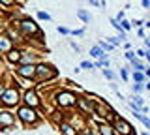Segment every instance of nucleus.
<instances>
[{"instance_id":"obj_1","label":"nucleus","mask_w":150,"mask_h":135,"mask_svg":"<svg viewBox=\"0 0 150 135\" xmlns=\"http://www.w3.org/2000/svg\"><path fill=\"white\" fill-rule=\"evenodd\" d=\"M19 101V94L15 88H10V90H2V103L4 105H15Z\"/></svg>"},{"instance_id":"obj_2","label":"nucleus","mask_w":150,"mask_h":135,"mask_svg":"<svg viewBox=\"0 0 150 135\" xmlns=\"http://www.w3.org/2000/svg\"><path fill=\"white\" fill-rule=\"evenodd\" d=\"M19 118H21L23 122H26V124H30V122H36V113H34V109L32 107H21V109H19Z\"/></svg>"},{"instance_id":"obj_3","label":"nucleus","mask_w":150,"mask_h":135,"mask_svg":"<svg viewBox=\"0 0 150 135\" xmlns=\"http://www.w3.org/2000/svg\"><path fill=\"white\" fill-rule=\"evenodd\" d=\"M36 75H38V79H53L54 75H56V71L54 70H51V66H45V64H41V66H38V71H36Z\"/></svg>"},{"instance_id":"obj_4","label":"nucleus","mask_w":150,"mask_h":135,"mask_svg":"<svg viewBox=\"0 0 150 135\" xmlns=\"http://www.w3.org/2000/svg\"><path fill=\"white\" fill-rule=\"evenodd\" d=\"M36 71H38V66H32V64H25V66H21V68L17 70V73L21 75V77L32 79L34 75H36Z\"/></svg>"},{"instance_id":"obj_5","label":"nucleus","mask_w":150,"mask_h":135,"mask_svg":"<svg viewBox=\"0 0 150 135\" xmlns=\"http://www.w3.org/2000/svg\"><path fill=\"white\" fill-rule=\"evenodd\" d=\"M56 101H58V105L68 107V105H73V103H75V96L69 94V92H60L56 96Z\"/></svg>"},{"instance_id":"obj_6","label":"nucleus","mask_w":150,"mask_h":135,"mask_svg":"<svg viewBox=\"0 0 150 135\" xmlns=\"http://www.w3.org/2000/svg\"><path fill=\"white\" fill-rule=\"evenodd\" d=\"M0 122H2V129H8L10 126L15 124V118L11 116V113H8V111H2V113H0Z\"/></svg>"},{"instance_id":"obj_7","label":"nucleus","mask_w":150,"mask_h":135,"mask_svg":"<svg viewBox=\"0 0 150 135\" xmlns=\"http://www.w3.org/2000/svg\"><path fill=\"white\" fill-rule=\"evenodd\" d=\"M114 126H116V129H118V132H120L122 135H131V132H133V129H131V126H129L126 120H122V118H116Z\"/></svg>"},{"instance_id":"obj_8","label":"nucleus","mask_w":150,"mask_h":135,"mask_svg":"<svg viewBox=\"0 0 150 135\" xmlns=\"http://www.w3.org/2000/svg\"><path fill=\"white\" fill-rule=\"evenodd\" d=\"M21 28L25 30L26 34H38V32H39L38 26H36V23L30 21V19H25V21H21Z\"/></svg>"},{"instance_id":"obj_9","label":"nucleus","mask_w":150,"mask_h":135,"mask_svg":"<svg viewBox=\"0 0 150 135\" xmlns=\"http://www.w3.org/2000/svg\"><path fill=\"white\" fill-rule=\"evenodd\" d=\"M25 101H26V105H28V107H36V105H39L38 96L32 92V90H28V92L25 94Z\"/></svg>"},{"instance_id":"obj_10","label":"nucleus","mask_w":150,"mask_h":135,"mask_svg":"<svg viewBox=\"0 0 150 135\" xmlns=\"http://www.w3.org/2000/svg\"><path fill=\"white\" fill-rule=\"evenodd\" d=\"M6 56H8V60H10V62H19V60H23L21 51H17V49H11L10 53H6Z\"/></svg>"},{"instance_id":"obj_11","label":"nucleus","mask_w":150,"mask_h":135,"mask_svg":"<svg viewBox=\"0 0 150 135\" xmlns=\"http://www.w3.org/2000/svg\"><path fill=\"white\" fill-rule=\"evenodd\" d=\"M0 49H2V53H10V39L6 38V36H2L0 38Z\"/></svg>"},{"instance_id":"obj_12","label":"nucleus","mask_w":150,"mask_h":135,"mask_svg":"<svg viewBox=\"0 0 150 135\" xmlns=\"http://www.w3.org/2000/svg\"><path fill=\"white\" fill-rule=\"evenodd\" d=\"M90 54H92V56H96V58H103L105 56V53H103V49H101L100 45H96V47H92V49H90Z\"/></svg>"},{"instance_id":"obj_13","label":"nucleus","mask_w":150,"mask_h":135,"mask_svg":"<svg viewBox=\"0 0 150 135\" xmlns=\"http://www.w3.org/2000/svg\"><path fill=\"white\" fill-rule=\"evenodd\" d=\"M77 103H79V107H81L83 111H85V113H90V103L85 100V98H79L77 100Z\"/></svg>"},{"instance_id":"obj_14","label":"nucleus","mask_w":150,"mask_h":135,"mask_svg":"<svg viewBox=\"0 0 150 135\" xmlns=\"http://www.w3.org/2000/svg\"><path fill=\"white\" fill-rule=\"evenodd\" d=\"M133 114H135V116H137V118H139V120H141V122H143V124H144V126H147V128H150V120H148V118H147V116H144V114H141V111H133Z\"/></svg>"},{"instance_id":"obj_15","label":"nucleus","mask_w":150,"mask_h":135,"mask_svg":"<svg viewBox=\"0 0 150 135\" xmlns=\"http://www.w3.org/2000/svg\"><path fill=\"white\" fill-rule=\"evenodd\" d=\"M60 129H62V133H64V135H75V129L69 124H62Z\"/></svg>"},{"instance_id":"obj_16","label":"nucleus","mask_w":150,"mask_h":135,"mask_svg":"<svg viewBox=\"0 0 150 135\" xmlns=\"http://www.w3.org/2000/svg\"><path fill=\"white\" fill-rule=\"evenodd\" d=\"M77 17L81 19V21H85V23H90V15L86 13L85 10H77Z\"/></svg>"},{"instance_id":"obj_17","label":"nucleus","mask_w":150,"mask_h":135,"mask_svg":"<svg viewBox=\"0 0 150 135\" xmlns=\"http://www.w3.org/2000/svg\"><path fill=\"white\" fill-rule=\"evenodd\" d=\"M111 25H113L114 28L118 30V34H120V39H124V38H126V32L120 28V25H118V21H116V19H111Z\"/></svg>"},{"instance_id":"obj_18","label":"nucleus","mask_w":150,"mask_h":135,"mask_svg":"<svg viewBox=\"0 0 150 135\" xmlns=\"http://www.w3.org/2000/svg\"><path fill=\"white\" fill-rule=\"evenodd\" d=\"M100 129H101V135H114V132H113V128H111V126H107V124H103V126H100Z\"/></svg>"},{"instance_id":"obj_19","label":"nucleus","mask_w":150,"mask_h":135,"mask_svg":"<svg viewBox=\"0 0 150 135\" xmlns=\"http://www.w3.org/2000/svg\"><path fill=\"white\" fill-rule=\"evenodd\" d=\"M131 64H133V68H135V70H137V71H143V70H144V66H143V64H141V62H139V60H135V58H133V60H131Z\"/></svg>"},{"instance_id":"obj_20","label":"nucleus","mask_w":150,"mask_h":135,"mask_svg":"<svg viewBox=\"0 0 150 135\" xmlns=\"http://www.w3.org/2000/svg\"><path fill=\"white\" fill-rule=\"evenodd\" d=\"M100 47H101V49H103V51H113V43H105V41H100Z\"/></svg>"},{"instance_id":"obj_21","label":"nucleus","mask_w":150,"mask_h":135,"mask_svg":"<svg viewBox=\"0 0 150 135\" xmlns=\"http://www.w3.org/2000/svg\"><path fill=\"white\" fill-rule=\"evenodd\" d=\"M38 17L41 19V21H51V15H49V13H45V11H39Z\"/></svg>"},{"instance_id":"obj_22","label":"nucleus","mask_w":150,"mask_h":135,"mask_svg":"<svg viewBox=\"0 0 150 135\" xmlns=\"http://www.w3.org/2000/svg\"><path fill=\"white\" fill-rule=\"evenodd\" d=\"M98 66H101L105 70V68H109V60L107 58H100V62H98Z\"/></svg>"},{"instance_id":"obj_23","label":"nucleus","mask_w":150,"mask_h":135,"mask_svg":"<svg viewBox=\"0 0 150 135\" xmlns=\"http://www.w3.org/2000/svg\"><path fill=\"white\" fill-rule=\"evenodd\" d=\"M133 79H135L137 83H141V81H143V79H144V75L141 73V71H137V73H133Z\"/></svg>"},{"instance_id":"obj_24","label":"nucleus","mask_w":150,"mask_h":135,"mask_svg":"<svg viewBox=\"0 0 150 135\" xmlns=\"http://www.w3.org/2000/svg\"><path fill=\"white\" fill-rule=\"evenodd\" d=\"M81 68H85V70H92L94 64H92V62H88V60H85V62L81 64Z\"/></svg>"},{"instance_id":"obj_25","label":"nucleus","mask_w":150,"mask_h":135,"mask_svg":"<svg viewBox=\"0 0 150 135\" xmlns=\"http://www.w3.org/2000/svg\"><path fill=\"white\" fill-rule=\"evenodd\" d=\"M103 75H105V77H107V79H114V73H113L111 70H107V68H105V70H103Z\"/></svg>"},{"instance_id":"obj_26","label":"nucleus","mask_w":150,"mask_h":135,"mask_svg":"<svg viewBox=\"0 0 150 135\" xmlns=\"http://www.w3.org/2000/svg\"><path fill=\"white\" fill-rule=\"evenodd\" d=\"M96 109H98V113H100L101 116H105V114H107V109H103V105H96Z\"/></svg>"},{"instance_id":"obj_27","label":"nucleus","mask_w":150,"mask_h":135,"mask_svg":"<svg viewBox=\"0 0 150 135\" xmlns=\"http://www.w3.org/2000/svg\"><path fill=\"white\" fill-rule=\"evenodd\" d=\"M141 90H143V86H141L139 83H135V85H133V92H141Z\"/></svg>"},{"instance_id":"obj_28","label":"nucleus","mask_w":150,"mask_h":135,"mask_svg":"<svg viewBox=\"0 0 150 135\" xmlns=\"http://www.w3.org/2000/svg\"><path fill=\"white\" fill-rule=\"evenodd\" d=\"M58 32H60V34H72L68 28H64V26H58Z\"/></svg>"},{"instance_id":"obj_29","label":"nucleus","mask_w":150,"mask_h":135,"mask_svg":"<svg viewBox=\"0 0 150 135\" xmlns=\"http://www.w3.org/2000/svg\"><path fill=\"white\" fill-rule=\"evenodd\" d=\"M122 28H126V30H129V28H131V25H129V23H128V21H122Z\"/></svg>"},{"instance_id":"obj_30","label":"nucleus","mask_w":150,"mask_h":135,"mask_svg":"<svg viewBox=\"0 0 150 135\" xmlns=\"http://www.w3.org/2000/svg\"><path fill=\"white\" fill-rule=\"evenodd\" d=\"M120 75H122V79H128V71H126L124 68H122V70H120Z\"/></svg>"},{"instance_id":"obj_31","label":"nucleus","mask_w":150,"mask_h":135,"mask_svg":"<svg viewBox=\"0 0 150 135\" xmlns=\"http://www.w3.org/2000/svg\"><path fill=\"white\" fill-rule=\"evenodd\" d=\"M72 34H73V36H83V34H85V30H73Z\"/></svg>"},{"instance_id":"obj_32","label":"nucleus","mask_w":150,"mask_h":135,"mask_svg":"<svg viewBox=\"0 0 150 135\" xmlns=\"http://www.w3.org/2000/svg\"><path fill=\"white\" fill-rule=\"evenodd\" d=\"M111 43H113V45H118V43H120V39H118V38H111Z\"/></svg>"},{"instance_id":"obj_33","label":"nucleus","mask_w":150,"mask_h":135,"mask_svg":"<svg viewBox=\"0 0 150 135\" xmlns=\"http://www.w3.org/2000/svg\"><path fill=\"white\" fill-rule=\"evenodd\" d=\"M69 45L75 49V53H79V45H75V41H69Z\"/></svg>"},{"instance_id":"obj_34","label":"nucleus","mask_w":150,"mask_h":135,"mask_svg":"<svg viewBox=\"0 0 150 135\" xmlns=\"http://www.w3.org/2000/svg\"><path fill=\"white\" fill-rule=\"evenodd\" d=\"M143 6L147 8V10H150V0H143Z\"/></svg>"},{"instance_id":"obj_35","label":"nucleus","mask_w":150,"mask_h":135,"mask_svg":"<svg viewBox=\"0 0 150 135\" xmlns=\"http://www.w3.org/2000/svg\"><path fill=\"white\" fill-rule=\"evenodd\" d=\"M0 2H2L4 6H10V4H13V0H0Z\"/></svg>"},{"instance_id":"obj_36","label":"nucleus","mask_w":150,"mask_h":135,"mask_svg":"<svg viewBox=\"0 0 150 135\" xmlns=\"http://www.w3.org/2000/svg\"><path fill=\"white\" fill-rule=\"evenodd\" d=\"M126 56H128L129 60H133V58H135V56H133V53H131V51H128V53H126Z\"/></svg>"},{"instance_id":"obj_37","label":"nucleus","mask_w":150,"mask_h":135,"mask_svg":"<svg viewBox=\"0 0 150 135\" xmlns=\"http://www.w3.org/2000/svg\"><path fill=\"white\" fill-rule=\"evenodd\" d=\"M144 43H147V47L150 49V39H147V41H144Z\"/></svg>"},{"instance_id":"obj_38","label":"nucleus","mask_w":150,"mask_h":135,"mask_svg":"<svg viewBox=\"0 0 150 135\" xmlns=\"http://www.w3.org/2000/svg\"><path fill=\"white\" fill-rule=\"evenodd\" d=\"M144 25H147V26H148V28H150V21H147V23H144Z\"/></svg>"},{"instance_id":"obj_39","label":"nucleus","mask_w":150,"mask_h":135,"mask_svg":"<svg viewBox=\"0 0 150 135\" xmlns=\"http://www.w3.org/2000/svg\"><path fill=\"white\" fill-rule=\"evenodd\" d=\"M147 88H148V90H150V83H147Z\"/></svg>"},{"instance_id":"obj_40","label":"nucleus","mask_w":150,"mask_h":135,"mask_svg":"<svg viewBox=\"0 0 150 135\" xmlns=\"http://www.w3.org/2000/svg\"><path fill=\"white\" fill-rule=\"evenodd\" d=\"M147 56H148V60H150V53H148V54H147Z\"/></svg>"},{"instance_id":"obj_41","label":"nucleus","mask_w":150,"mask_h":135,"mask_svg":"<svg viewBox=\"0 0 150 135\" xmlns=\"http://www.w3.org/2000/svg\"><path fill=\"white\" fill-rule=\"evenodd\" d=\"M103 2H105V0H103Z\"/></svg>"}]
</instances>
